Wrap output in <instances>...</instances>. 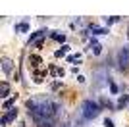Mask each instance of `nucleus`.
Returning a JSON list of instances; mask_svg holds the SVG:
<instances>
[{"instance_id":"39448f33","label":"nucleus","mask_w":129,"mask_h":127,"mask_svg":"<svg viewBox=\"0 0 129 127\" xmlns=\"http://www.w3.org/2000/svg\"><path fill=\"white\" fill-rule=\"evenodd\" d=\"M119 64H121V68H125L129 64V46H123L121 50H119Z\"/></svg>"},{"instance_id":"f03ea898","label":"nucleus","mask_w":129,"mask_h":127,"mask_svg":"<svg viewBox=\"0 0 129 127\" xmlns=\"http://www.w3.org/2000/svg\"><path fill=\"white\" fill-rule=\"evenodd\" d=\"M81 114H83L85 119H94V117L100 114V106L94 100H85L83 106H81Z\"/></svg>"},{"instance_id":"f257e3e1","label":"nucleus","mask_w":129,"mask_h":127,"mask_svg":"<svg viewBox=\"0 0 129 127\" xmlns=\"http://www.w3.org/2000/svg\"><path fill=\"white\" fill-rule=\"evenodd\" d=\"M29 114L37 121L39 127H52L54 117L60 114V104L48 96H37L27 102Z\"/></svg>"},{"instance_id":"9d476101","label":"nucleus","mask_w":129,"mask_h":127,"mask_svg":"<svg viewBox=\"0 0 129 127\" xmlns=\"http://www.w3.org/2000/svg\"><path fill=\"white\" fill-rule=\"evenodd\" d=\"M27 31H29V23H25V21L16 25V33H27Z\"/></svg>"},{"instance_id":"9b49d317","label":"nucleus","mask_w":129,"mask_h":127,"mask_svg":"<svg viewBox=\"0 0 129 127\" xmlns=\"http://www.w3.org/2000/svg\"><path fill=\"white\" fill-rule=\"evenodd\" d=\"M68 52H70V46H68V44H64L60 50H56V58H62V56H66Z\"/></svg>"},{"instance_id":"f3484780","label":"nucleus","mask_w":129,"mask_h":127,"mask_svg":"<svg viewBox=\"0 0 129 127\" xmlns=\"http://www.w3.org/2000/svg\"><path fill=\"white\" fill-rule=\"evenodd\" d=\"M81 60V56L79 54H73V56H68V62H79Z\"/></svg>"},{"instance_id":"6e6552de","label":"nucleus","mask_w":129,"mask_h":127,"mask_svg":"<svg viewBox=\"0 0 129 127\" xmlns=\"http://www.w3.org/2000/svg\"><path fill=\"white\" fill-rule=\"evenodd\" d=\"M50 37H52L54 41H58V42L66 41V35H64V33H60V31H52V33H50Z\"/></svg>"},{"instance_id":"423d86ee","label":"nucleus","mask_w":129,"mask_h":127,"mask_svg":"<svg viewBox=\"0 0 129 127\" xmlns=\"http://www.w3.org/2000/svg\"><path fill=\"white\" fill-rule=\"evenodd\" d=\"M91 52L94 54V56H98V54L102 52V46H100V44H98V42L94 41V39H92V41H91Z\"/></svg>"},{"instance_id":"0eeeda50","label":"nucleus","mask_w":129,"mask_h":127,"mask_svg":"<svg viewBox=\"0 0 129 127\" xmlns=\"http://www.w3.org/2000/svg\"><path fill=\"white\" fill-rule=\"evenodd\" d=\"M2 69H4L6 73H10L12 69H14V64H12V60H8V58L2 60Z\"/></svg>"},{"instance_id":"7ed1b4c3","label":"nucleus","mask_w":129,"mask_h":127,"mask_svg":"<svg viewBox=\"0 0 129 127\" xmlns=\"http://www.w3.org/2000/svg\"><path fill=\"white\" fill-rule=\"evenodd\" d=\"M46 29H41V31L33 33L31 37H29V44H37V46H43V39L46 37Z\"/></svg>"},{"instance_id":"20e7f679","label":"nucleus","mask_w":129,"mask_h":127,"mask_svg":"<svg viewBox=\"0 0 129 127\" xmlns=\"http://www.w3.org/2000/svg\"><path fill=\"white\" fill-rule=\"evenodd\" d=\"M16 117H17V110H16V108H12V110H8L4 116H2V119H0V125H8V123L14 121Z\"/></svg>"},{"instance_id":"1a4fd4ad","label":"nucleus","mask_w":129,"mask_h":127,"mask_svg":"<svg viewBox=\"0 0 129 127\" xmlns=\"http://www.w3.org/2000/svg\"><path fill=\"white\" fill-rule=\"evenodd\" d=\"M91 33H92V35H106L108 29H102V27H96V25H91Z\"/></svg>"},{"instance_id":"6ab92c4d","label":"nucleus","mask_w":129,"mask_h":127,"mask_svg":"<svg viewBox=\"0 0 129 127\" xmlns=\"http://www.w3.org/2000/svg\"><path fill=\"white\" fill-rule=\"evenodd\" d=\"M104 125H106V127H116V125H114V121H112V119H104Z\"/></svg>"},{"instance_id":"2eb2a0df","label":"nucleus","mask_w":129,"mask_h":127,"mask_svg":"<svg viewBox=\"0 0 129 127\" xmlns=\"http://www.w3.org/2000/svg\"><path fill=\"white\" fill-rule=\"evenodd\" d=\"M127 102H129V96H125V94H123V96H121V98H119V102H118V106H119V108H123V106H125V104H127Z\"/></svg>"},{"instance_id":"dca6fc26","label":"nucleus","mask_w":129,"mask_h":127,"mask_svg":"<svg viewBox=\"0 0 129 127\" xmlns=\"http://www.w3.org/2000/svg\"><path fill=\"white\" fill-rule=\"evenodd\" d=\"M108 85H110V90H112V94H116V92H118V87H116V83H112V81L108 79Z\"/></svg>"},{"instance_id":"ddd939ff","label":"nucleus","mask_w":129,"mask_h":127,"mask_svg":"<svg viewBox=\"0 0 129 127\" xmlns=\"http://www.w3.org/2000/svg\"><path fill=\"white\" fill-rule=\"evenodd\" d=\"M14 102H16V96H12V98L4 100V110H12V106H14Z\"/></svg>"},{"instance_id":"a211bd4d","label":"nucleus","mask_w":129,"mask_h":127,"mask_svg":"<svg viewBox=\"0 0 129 127\" xmlns=\"http://www.w3.org/2000/svg\"><path fill=\"white\" fill-rule=\"evenodd\" d=\"M31 62H33V66H39V64H41V58H39V56H31Z\"/></svg>"},{"instance_id":"f8f14e48","label":"nucleus","mask_w":129,"mask_h":127,"mask_svg":"<svg viewBox=\"0 0 129 127\" xmlns=\"http://www.w3.org/2000/svg\"><path fill=\"white\" fill-rule=\"evenodd\" d=\"M0 92H2L0 96H8V92H10V87H8L6 81H2V85H0Z\"/></svg>"},{"instance_id":"4468645a","label":"nucleus","mask_w":129,"mask_h":127,"mask_svg":"<svg viewBox=\"0 0 129 127\" xmlns=\"http://www.w3.org/2000/svg\"><path fill=\"white\" fill-rule=\"evenodd\" d=\"M104 21H106V25H112V23L119 21V17H118V16H114V17H104Z\"/></svg>"}]
</instances>
